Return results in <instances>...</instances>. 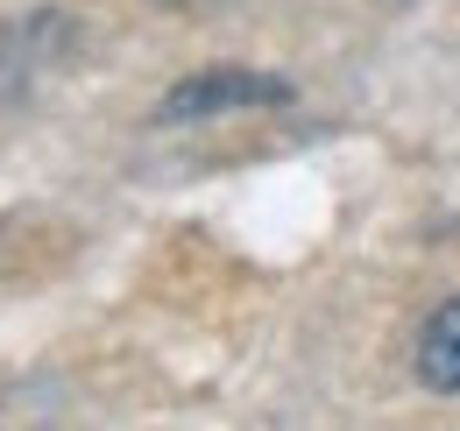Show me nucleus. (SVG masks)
<instances>
[{
	"instance_id": "1",
	"label": "nucleus",
	"mask_w": 460,
	"mask_h": 431,
	"mask_svg": "<svg viewBox=\"0 0 460 431\" xmlns=\"http://www.w3.org/2000/svg\"><path fill=\"white\" fill-rule=\"evenodd\" d=\"M234 100H290V85H277V78H248V71H213V78H191L184 92H171L164 120L213 113V107H234Z\"/></svg>"
},
{
	"instance_id": "2",
	"label": "nucleus",
	"mask_w": 460,
	"mask_h": 431,
	"mask_svg": "<svg viewBox=\"0 0 460 431\" xmlns=\"http://www.w3.org/2000/svg\"><path fill=\"white\" fill-rule=\"evenodd\" d=\"M418 375L432 389H447V396H460V297L432 312L425 339H418Z\"/></svg>"
}]
</instances>
